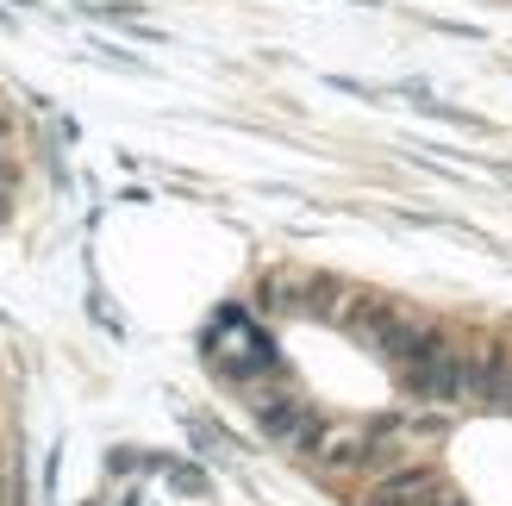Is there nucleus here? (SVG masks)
<instances>
[{
  "label": "nucleus",
  "instance_id": "f257e3e1",
  "mask_svg": "<svg viewBox=\"0 0 512 506\" xmlns=\"http://www.w3.org/2000/svg\"><path fill=\"white\" fill-rule=\"evenodd\" d=\"M207 357H213V369L225 375V382H263V375L275 369V350H269V338L256 332V325L244 319V313H219L213 319V338H207Z\"/></svg>",
  "mask_w": 512,
  "mask_h": 506
},
{
  "label": "nucleus",
  "instance_id": "f03ea898",
  "mask_svg": "<svg viewBox=\"0 0 512 506\" xmlns=\"http://www.w3.org/2000/svg\"><path fill=\"white\" fill-rule=\"evenodd\" d=\"M369 450H375V425H363V419H319V432L306 438L300 457L331 469V475H350V469H369Z\"/></svg>",
  "mask_w": 512,
  "mask_h": 506
},
{
  "label": "nucleus",
  "instance_id": "7ed1b4c3",
  "mask_svg": "<svg viewBox=\"0 0 512 506\" xmlns=\"http://www.w3.org/2000/svg\"><path fill=\"white\" fill-rule=\"evenodd\" d=\"M250 413H256V425H263V438L281 444V450H306V438L319 432V413L306 407L300 394H288V388H256Z\"/></svg>",
  "mask_w": 512,
  "mask_h": 506
},
{
  "label": "nucleus",
  "instance_id": "20e7f679",
  "mask_svg": "<svg viewBox=\"0 0 512 506\" xmlns=\"http://www.w3.org/2000/svg\"><path fill=\"white\" fill-rule=\"evenodd\" d=\"M425 506H469V500H463V494H456V488H438V494H431Z\"/></svg>",
  "mask_w": 512,
  "mask_h": 506
},
{
  "label": "nucleus",
  "instance_id": "39448f33",
  "mask_svg": "<svg viewBox=\"0 0 512 506\" xmlns=\"http://www.w3.org/2000/svg\"><path fill=\"white\" fill-rule=\"evenodd\" d=\"M0 188H13V150L0 144Z\"/></svg>",
  "mask_w": 512,
  "mask_h": 506
},
{
  "label": "nucleus",
  "instance_id": "423d86ee",
  "mask_svg": "<svg viewBox=\"0 0 512 506\" xmlns=\"http://www.w3.org/2000/svg\"><path fill=\"white\" fill-rule=\"evenodd\" d=\"M363 506H369V500H363Z\"/></svg>",
  "mask_w": 512,
  "mask_h": 506
}]
</instances>
